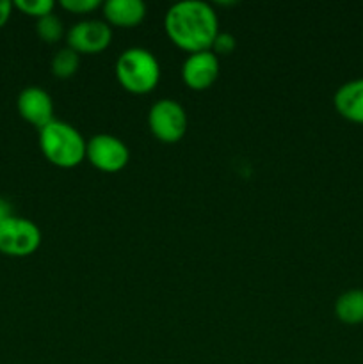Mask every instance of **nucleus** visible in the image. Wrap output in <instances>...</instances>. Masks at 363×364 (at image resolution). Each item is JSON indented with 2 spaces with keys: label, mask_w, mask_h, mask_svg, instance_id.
<instances>
[{
  "label": "nucleus",
  "mask_w": 363,
  "mask_h": 364,
  "mask_svg": "<svg viewBox=\"0 0 363 364\" xmlns=\"http://www.w3.org/2000/svg\"><path fill=\"white\" fill-rule=\"evenodd\" d=\"M164 28L178 48L194 53L212 48L214 39L219 34V20L210 4L182 0L167 9Z\"/></svg>",
  "instance_id": "1"
},
{
  "label": "nucleus",
  "mask_w": 363,
  "mask_h": 364,
  "mask_svg": "<svg viewBox=\"0 0 363 364\" xmlns=\"http://www.w3.org/2000/svg\"><path fill=\"white\" fill-rule=\"evenodd\" d=\"M85 141L80 132L66 121L53 119L39 130V148L43 156L57 167L78 166L85 159Z\"/></svg>",
  "instance_id": "2"
},
{
  "label": "nucleus",
  "mask_w": 363,
  "mask_h": 364,
  "mask_svg": "<svg viewBox=\"0 0 363 364\" xmlns=\"http://www.w3.org/2000/svg\"><path fill=\"white\" fill-rule=\"evenodd\" d=\"M116 78L121 87L134 95L153 91L160 80V64L149 50L128 48L116 60Z\"/></svg>",
  "instance_id": "3"
},
{
  "label": "nucleus",
  "mask_w": 363,
  "mask_h": 364,
  "mask_svg": "<svg viewBox=\"0 0 363 364\" xmlns=\"http://www.w3.org/2000/svg\"><path fill=\"white\" fill-rule=\"evenodd\" d=\"M39 245H41V231L32 220L13 215L0 224V252L4 256L25 258L34 255Z\"/></svg>",
  "instance_id": "4"
},
{
  "label": "nucleus",
  "mask_w": 363,
  "mask_h": 364,
  "mask_svg": "<svg viewBox=\"0 0 363 364\" xmlns=\"http://www.w3.org/2000/svg\"><path fill=\"white\" fill-rule=\"evenodd\" d=\"M148 128L153 137L166 144H174L187 132L185 109L171 98H162L152 105L148 112Z\"/></svg>",
  "instance_id": "5"
},
{
  "label": "nucleus",
  "mask_w": 363,
  "mask_h": 364,
  "mask_svg": "<svg viewBox=\"0 0 363 364\" xmlns=\"http://www.w3.org/2000/svg\"><path fill=\"white\" fill-rule=\"evenodd\" d=\"M85 159L102 173H120L130 160V151L116 135L98 134L85 144Z\"/></svg>",
  "instance_id": "6"
},
{
  "label": "nucleus",
  "mask_w": 363,
  "mask_h": 364,
  "mask_svg": "<svg viewBox=\"0 0 363 364\" xmlns=\"http://www.w3.org/2000/svg\"><path fill=\"white\" fill-rule=\"evenodd\" d=\"M68 46L77 53H100L112 41V28L103 20H82L68 31Z\"/></svg>",
  "instance_id": "7"
},
{
  "label": "nucleus",
  "mask_w": 363,
  "mask_h": 364,
  "mask_svg": "<svg viewBox=\"0 0 363 364\" xmlns=\"http://www.w3.org/2000/svg\"><path fill=\"white\" fill-rule=\"evenodd\" d=\"M219 77V57L212 50L189 53L182 66V78L192 91H205L212 87Z\"/></svg>",
  "instance_id": "8"
},
{
  "label": "nucleus",
  "mask_w": 363,
  "mask_h": 364,
  "mask_svg": "<svg viewBox=\"0 0 363 364\" xmlns=\"http://www.w3.org/2000/svg\"><path fill=\"white\" fill-rule=\"evenodd\" d=\"M16 109L21 119L31 123L38 130L45 128L46 124L52 123L53 117V100L45 89L38 85L21 89L16 98Z\"/></svg>",
  "instance_id": "9"
},
{
  "label": "nucleus",
  "mask_w": 363,
  "mask_h": 364,
  "mask_svg": "<svg viewBox=\"0 0 363 364\" xmlns=\"http://www.w3.org/2000/svg\"><path fill=\"white\" fill-rule=\"evenodd\" d=\"M333 105L342 117L363 124V78H354L337 89Z\"/></svg>",
  "instance_id": "10"
},
{
  "label": "nucleus",
  "mask_w": 363,
  "mask_h": 364,
  "mask_svg": "<svg viewBox=\"0 0 363 364\" xmlns=\"http://www.w3.org/2000/svg\"><path fill=\"white\" fill-rule=\"evenodd\" d=\"M103 16L114 27H137L146 18V4L142 0H107L103 4Z\"/></svg>",
  "instance_id": "11"
},
{
  "label": "nucleus",
  "mask_w": 363,
  "mask_h": 364,
  "mask_svg": "<svg viewBox=\"0 0 363 364\" xmlns=\"http://www.w3.org/2000/svg\"><path fill=\"white\" fill-rule=\"evenodd\" d=\"M335 315L347 326L363 323V288H351L335 301Z\"/></svg>",
  "instance_id": "12"
},
{
  "label": "nucleus",
  "mask_w": 363,
  "mask_h": 364,
  "mask_svg": "<svg viewBox=\"0 0 363 364\" xmlns=\"http://www.w3.org/2000/svg\"><path fill=\"white\" fill-rule=\"evenodd\" d=\"M78 68H80V53H77L70 46H64V48L57 50L52 63H50L52 75H56L57 78L73 77L78 71Z\"/></svg>",
  "instance_id": "13"
},
{
  "label": "nucleus",
  "mask_w": 363,
  "mask_h": 364,
  "mask_svg": "<svg viewBox=\"0 0 363 364\" xmlns=\"http://www.w3.org/2000/svg\"><path fill=\"white\" fill-rule=\"evenodd\" d=\"M36 34L39 36V39L48 45L57 43L63 39L64 36V25L57 14H46V16L36 20Z\"/></svg>",
  "instance_id": "14"
},
{
  "label": "nucleus",
  "mask_w": 363,
  "mask_h": 364,
  "mask_svg": "<svg viewBox=\"0 0 363 364\" xmlns=\"http://www.w3.org/2000/svg\"><path fill=\"white\" fill-rule=\"evenodd\" d=\"M13 6L27 16L39 20V18L53 13L56 4H53V0H16V2H13Z\"/></svg>",
  "instance_id": "15"
},
{
  "label": "nucleus",
  "mask_w": 363,
  "mask_h": 364,
  "mask_svg": "<svg viewBox=\"0 0 363 364\" xmlns=\"http://www.w3.org/2000/svg\"><path fill=\"white\" fill-rule=\"evenodd\" d=\"M235 48H237V39L233 38V34H230V32H219V34L216 36V39H214L212 48L210 50L219 57L230 55Z\"/></svg>",
  "instance_id": "16"
},
{
  "label": "nucleus",
  "mask_w": 363,
  "mask_h": 364,
  "mask_svg": "<svg viewBox=\"0 0 363 364\" xmlns=\"http://www.w3.org/2000/svg\"><path fill=\"white\" fill-rule=\"evenodd\" d=\"M60 6L73 14H88L98 9L100 2L98 0H60Z\"/></svg>",
  "instance_id": "17"
},
{
  "label": "nucleus",
  "mask_w": 363,
  "mask_h": 364,
  "mask_svg": "<svg viewBox=\"0 0 363 364\" xmlns=\"http://www.w3.org/2000/svg\"><path fill=\"white\" fill-rule=\"evenodd\" d=\"M13 215H14V206L11 205L9 199H6L0 196V224H2L4 220L11 219Z\"/></svg>",
  "instance_id": "18"
},
{
  "label": "nucleus",
  "mask_w": 363,
  "mask_h": 364,
  "mask_svg": "<svg viewBox=\"0 0 363 364\" xmlns=\"http://www.w3.org/2000/svg\"><path fill=\"white\" fill-rule=\"evenodd\" d=\"M13 2L9 0H0V28L9 21L11 13H13Z\"/></svg>",
  "instance_id": "19"
}]
</instances>
